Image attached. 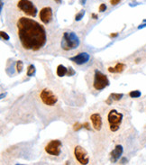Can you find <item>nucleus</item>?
Segmentation results:
<instances>
[{"instance_id":"14","label":"nucleus","mask_w":146,"mask_h":165,"mask_svg":"<svg viewBox=\"0 0 146 165\" xmlns=\"http://www.w3.org/2000/svg\"><path fill=\"white\" fill-rule=\"evenodd\" d=\"M56 73L59 77H64L67 73H68V69L62 65V64H60L57 67V70H56Z\"/></svg>"},{"instance_id":"25","label":"nucleus","mask_w":146,"mask_h":165,"mask_svg":"<svg viewBox=\"0 0 146 165\" xmlns=\"http://www.w3.org/2000/svg\"><path fill=\"white\" fill-rule=\"evenodd\" d=\"M83 127H85V128H86V129H88V130H90L89 123H85V124L83 125Z\"/></svg>"},{"instance_id":"4","label":"nucleus","mask_w":146,"mask_h":165,"mask_svg":"<svg viewBox=\"0 0 146 165\" xmlns=\"http://www.w3.org/2000/svg\"><path fill=\"white\" fill-rule=\"evenodd\" d=\"M110 84V81L107 79L106 75L102 73L99 70L96 69L95 74H94V82H93V87L96 90H102L106 89L107 86Z\"/></svg>"},{"instance_id":"6","label":"nucleus","mask_w":146,"mask_h":165,"mask_svg":"<svg viewBox=\"0 0 146 165\" xmlns=\"http://www.w3.org/2000/svg\"><path fill=\"white\" fill-rule=\"evenodd\" d=\"M40 98L43 104L50 106V107L54 106L58 101V98L56 97L55 94L48 89H44L42 90V92L40 93Z\"/></svg>"},{"instance_id":"13","label":"nucleus","mask_w":146,"mask_h":165,"mask_svg":"<svg viewBox=\"0 0 146 165\" xmlns=\"http://www.w3.org/2000/svg\"><path fill=\"white\" fill-rule=\"evenodd\" d=\"M125 69V64L118 62L115 67H109L107 69L110 73H121L124 72V69Z\"/></svg>"},{"instance_id":"30","label":"nucleus","mask_w":146,"mask_h":165,"mask_svg":"<svg viewBox=\"0 0 146 165\" xmlns=\"http://www.w3.org/2000/svg\"><path fill=\"white\" fill-rule=\"evenodd\" d=\"M125 161H126V159H125V158H123V159H122V161H122V163H125Z\"/></svg>"},{"instance_id":"28","label":"nucleus","mask_w":146,"mask_h":165,"mask_svg":"<svg viewBox=\"0 0 146 165\" xmlns=\"http://www.w3.org/2000/svg\"><path fill=\"white\" fill-rule=\"evenodd\" d=\"M92 17H93L94 19H97V16H96V14H92Z\"/></svg>"},{"instance_id":"18","label":"nucleus","mask_w":146,"mask_h":165,"mask_svg":"<svg viewBox=\"0 0 146 165\" xmlns=\"http://www.w3.org/2000/svg\"><path fill=\"white\" fill-rule=\"evenodd\" d=\"M23 69V62L22 61H18L16 62V70H17V72L18 73L22 72Z\"/></svg>"},{"instance_id":"7","label":"nucleus","mask_w":146,"mask_h":165,"mask_svg":"<svg viewBox=\"0 0 146 165\" xmlns=\"http://www.w3.org/2000/svg\"><path fill=\"white\" fill-rule=\"evenodd\" d=\"M62 144L60 140H52L45 146V152L52 156H59L62 152Z\"/></svg>"},{"instance_id":"21","label":"nucleus","mask_w":146,"mask_h":165,"mask_svg":"<svg viewBox=\"0 0 146 165\" xmlns=\"http://www.w3.org/2000/svg\"><path fill=\"white\" fill-rule=\"evenodd\" d=\"M83 127V125H80V124H79V123H76L75 125H74V126H73V129H74V131H78V130H79V129H81Z\"/></svg>"},{"instance_id":"12","label":"nucleus","mask_w":146,"mask_h":165,"mask_svg":"<svg viewBox=\"0 0 146 165\" xmlns=\"http://www.w3.org/2000/svg\"><path fill=\"white\" fill-rule=\"evenodd\" d=\"M123 152H124V148H123V146L120 145V144L116 145L115 149L111 152V154H110L112 161L116 162V161H118V160L120 159L121 155L123 154Z\"/></svg>"},{"instance_id":"8","label":"nucleus","mask_w":146,"mask_h":165,"mask_svg":"<svg viewBox=\"0 0 146 165\" xmlns=\"http://www.w3.org/2000/svg\"><path fill=\"white\" fill-rule=\"evenodd\" d=\"M74 155L76 160L80 164H88L89 162V157L88 155L87 151L79 145H77L74 148Z\"/></svg>"},{"instance_id":"15","label":"nucleus","mask_w":146,"mask_h":165,"mask_svg":"<svg viewBox=\"0 0 146 165\" xmlns=\"http://www.w3.org/2000/svg\"><path fill=\"white\" fill-rule=\"evenodd\" d=\"M35 67L33 65V64H31V65H29L28 66V68H27V76L28 77H33L34 74H35Z\"/></svg>"},{"instance_id":"29","label":"nucleus","mask_w":146,"mask_h":165,"mask_svg":"<svg viewBox=\"0 0 146 165\" xmlns=\"http://www.w3.org/2000/svg\"><path fill=\"white\" fill-rule=\"evenodd\" d=\"M55 1V3H57V4H60L62 3V0H54Z\"/></svg>"},{"instance_id":"5","label":"nucleus","mask_w":146,"mask_h":165,"mask_svg":"<svg viewBox=\"0 0 146 165\" xmlns=\"http://www.w3.org/2000/svg\"><path fill=\"white\" fill-rule=\"evenodd\" d=\"M17 7L24 15L28 16L35 17L37 15V8L30 0H19L17 3Z\"/></svg>"},{"instance_id":"3","label":"nucleus","mask_w":146,"mask_h":165,"mask_svg":"<svg viewBox=\"0 0 146 165\" xmlns=\"http://www.w3.org/2000/svg\"><path fill=\"white\" fill-rule=\"evenodd\" d=\"M123 114L116 111V109H112L109 111L107 115V121L111 132H116L119 130L122 121H123Z\"/></svg>"},{"instance_id":"20","label":"nucleus","mask_w":146,"mask_h":165,"mask_svg":"<svg viewBox=\"0 0 146 165\" xmlns=\"http://www.w3.org/2000/svg\"><path fill=\"white\" fill-rule=\"evenodd\" d=\"M0 34H1L2 39H4V40H6V41H8V40H9V35H8L6 33L1 31V32H0Z\"/></svg>"},{"instance_id":"23","label":"nucleus","mask_w":146,"mask_h":165,"mask_svg":"<svg viewBox=\"0 0 146 165\" xmlns=\"http://www.w3.org/2000/svg\"><path fill=\"white\" fill-rule=\"evenodd\" d=\"M106 4H101L100 6H99V12H104V11H106Z\"/></svg>"},{"instance_id":"1","label":"nucleus","mask_w":146,"mask_h":165,"mask_svg":"<svg viewBox=\"0 0 146 165\" xmlns=\"http://www.w3.org/2000/svg\"><path fill=\"white\" fill-rule=\"evenodd\" d=\"M17 33L22 46L26 50L37 52L47 42L44 27L32 18L22 16L17 21Z\"/></svg>"},{"instance_id":"26","label":"nucleus","mask_w":146,"mask_h":165,"mask_svg":"<svg viewBox=\"0 0 146 165\" xmlns=\"http://www.w3.org/2000/svg\"><path fill=\"white\" fill-rule=\"evenodd\" d=\"M117 35H118L117 33H111V34H110V37H116Z\"/></svg>"},{"instance_id":"10","label":"nucleus","mask_w":146,"mask_h":165,"mask_svg":"<svg viewBox=\"0 0 146 165\" xmlns=\"http://www.w3.org/2000/svg\"><path fill=\"white\" fill-rule=\"evenodd\" d=\"M89 58H90V56L88 52H80V53L77 54L76 56L71 57L69 60L78 65H82V64L87 63L89 61Z\"/></svg>"},{"instance_id":"11","label":"nucleus","mask_w":146,"mask_h":165,"mask_svg":"<svg viewBox=\"0 0 146 165\" xmlns=\"http://www.w3.org/2000/svg\"><path fill=\"white\" fill-rule=\"evenodd\" d=\"M90 120H91V123H92V126L94 127L95 130L99 131L102 127V124H103L101 115L99 113L92 114L90 115Z\"/></svg>"},{"instance_id":"16","label":"nucleus","mask_w":146,"mask_h":165,"mask_svg":"<svg viewBox=\"0 0 146 165\" xmlns=\"http://www.w3.org/2000/svg\"><path fill=\"white\" fill-rule=\"evenodd\" d=\"M124 97V94H117V93H113V94H111L110 95V98L112 100H115V101H118V100H120L122 98Z\"/></svg>"},{"instance_id":"9","label":"nucleus","mask_w":146,"mask_h":165,"mask_svg":"<svg viewBox=\"0 0 146 165\" xmlns=\"http://www.w3.org/2000/svg\"><path fill=\"white\" fill-rule=\"evenodd\" d=\"M39 18L44 25H48L52 19V9L50 6L42 8L39 13Z\"/></svg>"},{"instance_id":"24","label":"nucleus","mask_w":146,"mask_h":165,"mask_svg":"<svg viewBox=\"0 0 146 165\" xmlns=\"http://www.w3.org/2000/svg\"><path fill=\"white\" fill-rule=\"evenodd\" d=\"M120 1H121V0H110V4H111L112 6H116V5H117V4H119Z\"/></svg>"},{"instance_id":"22","label":"nucleus","mask_w":146,"mask_h":165,"mask_svg":"<svg viewBox=\"0 0 146 165\" xmlns=\"http://www.w3.org/2000/svg\"><path fill=\"white\" fill-rule=\"evenodd\" d=\"M68 76H73L75 74V72H74V69H73L71 67H69V68H68Z\"/></svg>"},{"instance_id":"27","label":"nucleus","mask_w":146,"mask_h":165,"mask_svg":"<svg viewBox=\"0 0 146 165\" xmlns=\"http://www.w3.org/2000/svg\"><path fill=\"white\" fill-rule=\"evenodd\" d=\"M146 26V23H144V25H141L139 27H138V29H141V28H142V27H145Z\"/></svg>"},{"instance_id":"2","label":"nucleus","mask_w":146,"mask_h":165,"mask_svg":"<svg viewBox=\"0 0 146 165\" xmlns=\"http://www.w3.org/2000/svg\"><path fill=\"white\" fill-rule=\"evenodd\" d=\"M80 42L77 34L73 32H65L60 42L62 50L64 51H71L78 48Z\"/></svg>"},{"instance_id":"19","label":"nucleus","mask_w":146,"mask_h":165,"mask_svg":"<svg viewBox=\"0 0 146 165\" xmlns=\"http://www.w3.org/2000/svg\"><path fill=\"white\" fill-rule=\"evenodd\" d=\"M84 15H85V11H81L80 13H79V14L76 15V16H75V20H76V21H79V20H81V18L84 16Z\"/></svg>"},{"instance_id":"17","label":"nucleus","mask_w":146,"mask_h":165,"mask_svg":"<svg viewBox=\"0 0 146 165\" xmlns=\"http://www.w3.org/2000/svg\"><path fill=\"white\" fill-rule=\"evenodd\" d=\"M141 95H142V93H141V91H139V90H133V91H131V92L129 93V96H130L131 98H140Z\"/></svg>"}]
</instances>
